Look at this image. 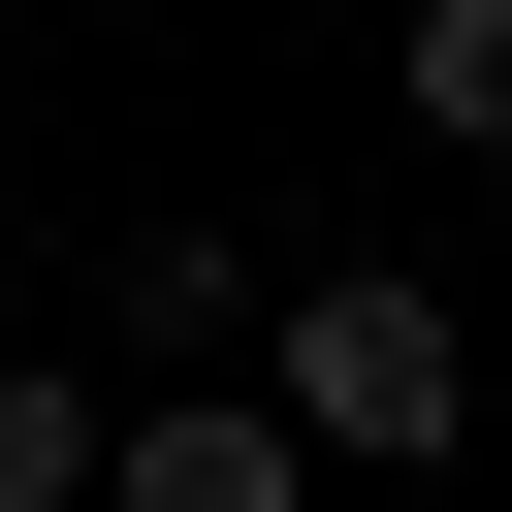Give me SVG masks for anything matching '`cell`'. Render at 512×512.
Instances as JSON below:
<instances>
[{"label":"cell","mask_w":512,"mask_h":512,"mask_svg":"<svg viewBox=\"0 0 512 512\" xmlns=\"http://www.w3.org/2000/svg\"><path fill=\"white\" fill-rule=\"evenodd\" d=\"M256 384L320 416V480H448V448H480V320H448L416 256H288V288H256Z\"/></svg>","instance_id":"1"},{"label":"cell","mask_w":512,"mask_h":512,"mask_svg":"<svg viewBox=\"0 0 512 512\" xmlns=\"http://www.w3.org/2000/svg\"><path fill=\"white\" fill-rule=\"evenodd\" d=\"M96 512H320V416H288L256 352H192V384L128 416V480H96Z\"/></svg>","instance_id":"2"},{"label":"cell","mask_w":512,"mask_h":512,"mask_svg":"<svg viewBox=\"0 0 512 512\" xmlns=\"http://www.w3.org/2000/svg\"><path fill=\"white\" fill-rule=\"evenodd\" d=\"M384 96H416L448 160H512V0H416V32H384Z\"/></svg>","instance_id":"5"},{"label":"cell","mask_w":512,"mask_h":512,"mask_svg":"<svg viewBox=\"0 0 512 512\" xmlns=\"http://www.w3.org/2000/svg\"><path fill=\"white\" fill-rule=\"evenodd\" d=\"M128 480V416H96V352H0V512H96Z\"/></svg>","instance_id":"4"},{"label":"cell","mask_w":512,"mask_h":512,"mask_svg":"<svg viewBox=\"0 0 512 512\" xmlns=\"http://www.w3.org/2000/svg\"><path fill=\"white\" fill-rule=\"evenodd\" d=\"M256 288H288V256H224V224H128V256H96V352H160V384H192V352H256Z\"/></svg>","instance_id":"3"}]
</instances>
